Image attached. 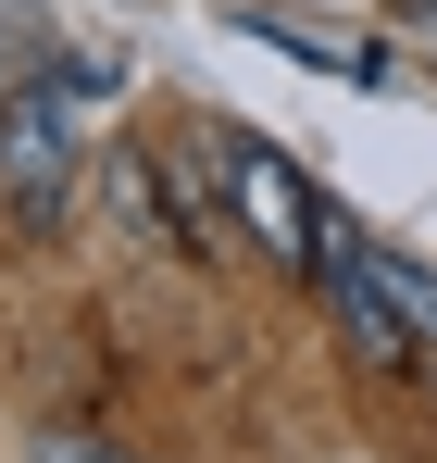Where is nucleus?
I'll list each match as a JSON object with an SVG mask.
<instances>
[{
  "mask_svg": "<svg viewBox=\"0 0 437 463\" xmlns=\"http://www.w3.org/2000/svg\"><path fill=\"white\" fill-rule=\"evenodd\" d=\"M75 175H88V113H75V76H13L0 88V201H13V226L51 238L75 213Z\"/></svg>",
  "mask_w": 437,
  "mask_h": 463,
  "instance_id": "nucleus-1",
  "label": "nucleus"
},
{
  "mask_svg": "<svg viewBox=\"0 0 437 463\" xmlns=\"http://www.w3.org/2000/svg\"><path fill=\"white\" fill-rule=\"evenodd\" d=\"M200 163H213L225 213H237V238H250L263 263H312V250H325V201H312V175H300L275 138H250V126H200Z\"/></svg>",
  "mask_w": 437,
  "mask_h": 463,
  "instance_id": "nucleus-2",
  "label": "nucleus"
},
{
  "mask_svg": "<svg viewBox=\"0 0 437 463\" xmlns=\"http://www.w3.org/2000/svg\"><path fill=\"white\" fill-rule=\"evenodd\" d=\"M312 276H325V313H338L350 364H375V376L425 364V351H413V326H400V301H387V276H375V250H363L350 226H325V250H312Z\"/></svg>",
  "mask_w": 437,
  "mask_h": 463,
  "instance_id": "nucleus-3",
  "label": "nucleus"
},
{
  "mask_svg": "<svg viewBox=\"0 0 437 463\" xmlns=\"http://www.w3.org/2000/svg\"><path fill=\"white\" fill-rule=\"evenodd\" d=\"M363 250H375V238H363ZM375 276H387V301H400V326H413V351H437V276L400 263V250H375Z\"/></svg>",
  "mask_w": 437,
  "mask_h": 463,
  "instance_id": "nucleus-4",
  "label": "nucleus"
},
{
  "mask_svg": "<svg viewBox=\"0 0 437 463\" xmlns=\"http://www.w3.org/2000/svg\"><path fill=\"white\" fill-rule=\"evenodd\" d=\"M25 463H150V451H126V439H88V426H38V439H25Z\"/></svg>",
  "mask_w": 437,
  "mask_h": 463,
  "instance_id": "nucleus-5",
  "label": "nucleus"
},
{
  "mask_svg": "<svg viewBox=\"0 0 437 463\" xmlns=\"http://www.w3.org/2000/svg\"><path fill=\"white\" fill-rule=\"evenodd\" d=\"M413 25H437V0H413Z\"/></svg>",
  "mask_w": 437,
  "mask_h": 463,
  "instance_id": "nucleus-6",
  "label": "nucleus"
},
{
  "mask_svg": "<svg viewBox=\"0 0 437 463\" xmlns=\"http://www.w3.org/2000/svg\"><path fill=\"white\" fill-rule=\"evenodd\" d=\"M425 388H437V351H425Z\"/></svg>",
  "mask_w": 437,
  "mask_h": 463,
  "instance_id": "nucleus-7",
  "label": "nucleus"
}]
</instances>
